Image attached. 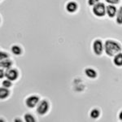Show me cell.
<instances>
[{
	"label": "cell",
	"instance_id": "6da1fadb",
	"mask_svg": "<svg viewBox=\"0 0 122 122\" xmlns=\"http://www.w3.org/2000/svg\"><path fill=\"white\" fill-rule=\"evenodd\" d=\"M104 50L107 56H113L121 51V46L115 41L107 40L104 45Z\"/></svg>",
	"mask_w": 122,
	"mask_h": 122
},
{
	"label": "cell",
	"instance_id": "7a4b0ae2",
	"mask_svg": "<svg viewBox=\"0 0 122 122\" xmlns=\"http://www.w3.org/2000/svg\"><path fill=\"white\" fill-rule=\"evenodd\" d=\"M93 12L94 14L97 16H103L106 13V7L105 5L103 3H98L96 5L94 6L93 7Z\"/></svg>",
	"mask_w": 122,
	"mask_h": 122
},
{
	"label": "cell",
	"instance_id": "3957f363",
	"mask_svg": "<svg viewBox=\"0 0 122 122\" xmlns=\"http://www.w3.org/2000/svg\"><path fill=\"white\" fill-rule=\"evenodd\" d=\"M49 108V104L46 101L43 100V101L39 103V105L38 106V108H37V111H38V113L40 114V115H43L47 112Z\"/></svg>",
	"mask_w": 122,
	"mask_h": 122
},
{
	"label": "cell",
	"instance_id": "277c9868",
	"mask_svg": "<svg viewBox=\"0 0 122 122\" xmlns=\"http://www.w3.org/2000/svg\"><path fill=\"white\" fill-rule=\"evenodd\" d=\"M94 51L97 56H100L103 52V42L100 40H96L94 41V45H93Z\"/></svg>",
	"mask_w": 122,
	"mask_h": 122
},
{
	"label": "cell",
	"instance_id": "5b68a950",
	"mask_svg": "<svg viewBox=\"0 0 122 122\" xmlns=\"http://www.w3.org/2000/svg\"><path fill=\"white\" fill-rule=\"evenodd\" d=\"M5 76L8 80L14 81V80H15L17 78L18 72H17V71L15 70V69H8L7 72H6Z\"/></svg>",
	"mask_w": 122,
	"mask_h": 122
},
{
	"label": "cell",
	"instance_id": "8992f818",
	"mask_svg": "<svg viewBox=\"0 0 122 122\" xmlns=\"http://www.w3.org/2000/svg\"><path fill=\"white\" fill-rule=\"evenodd\" d=\"M39 98L37 96H31L26 99V104L29 107H34L38 103Z\"/></svg>",
	"mask_w": 122,
	"mask_h": 122
},
{
	"label": "cell",
	"instance_id": "52a82bcc",
	"mask_svg": "<svg viewBox=\"0 0 122 122\" xmlns=\"http://www.w3.org/2000/svg\"><path fill=\"white\" fill-rule=\"evenodd\" d=\"M106 11H107V14L109 17H114L116 15V13H117V8H116L115 6L110 5L107 7Z\"/></svg>",
	"mask_w": 122,
	"mask_h": 122
},
{
	"label": "cell",
	"instance_id": "ba28073f",
	"mask_svg": "<svg viewBox=\"0 0 122 122\" xmlns=\"http://www.w3.org/2000/svg\"><path fill=\"white\" fill-rule=\"evenodd\" d=\"M76 8H77V5H76V3H74V2H70V3H68L66 7V9L68 12H74L76 10Z\"/></svg>",
	"mask_w": 122,
	"mask_h": 122
},
{
	"label": "cell",
	"instance_id": "9c48e42d",
	"mask_svg": "<svg viewBox=\"0 0 122 122\" xmlns=\"http://www.w3.org/2000/svg\"><path fill=\"white\" fill-rule=\"evenodd\" d=\"M114 63L117 66H122V53H118L114 58Z\"/></svg>",
	"mask_w": 122,
	"mask_h": 122
},
{
	"label": "cell",
	"instance_id": "30bf717a",
	"mask_svg": "<svg viewBox=\"0 0 122 122\" xmlns=\"http://www.w3.org/2000/svg\"><path fill=\"white\" fill-rule=\"evenodd\" d=\"M86 76H89L90 78H94V77H96V76H97L96 72L94 69H92V68H86Z\"/></svg>",
	"mask_w": 122,
	"mask_h": 122
},
{
	"label": "cell",
	"instance_id": "8fae6325",
	"mask_svg": "<svg viewBox=\"0 0 122 122\" xmlns=\"http://www.w3.org/2000/svg\"><path fill=\"white\" fill-rule=\"evenodd\" d=\"M1 67L2 68H9L11 66V62L9 60H1Z\"/></svg>",
	"mask_w": 122,
	"mask_h": 122
},
{
	"label": "cell",
	"instance_id": "7c38bea8",
	"mask_svg": "<svg viewBox=\"0 0 122 122\" xmlns=\"http://www.w3.org/2000/svg\"><path fill=\"white\" fill-rule=\"evenodd\" d=\"M8 94H9V90L6 89V87L0 89V97H1V99H4V98L7 97Z\"/></svg>",
	"mask_w": 122,
	"mask_h": 122
},
{
	"label": "cell",
	"instance_id": "4fadbf2b",
	"mask_svg": "<svg viewBox=\"0 0 122 122\" xmlns=\"http://www.w3.org/2000/svg\"><path fill=\"white\" fill-rule=\"evenodd\" d=\"M117 22L119 25H122V7H121L118 10L117 15Z\"/></svg>",
	"mask_w": 122,
	"mask_h": 122
},
{
	"label": "cell",
	"instance_id": "5bb4252c",
	"mask_svg": "<svg viewBox=\"0 0 122 122\" xmlns=\"http://www.w3.org/2000/svg\"><path fill=\"white\" fill-rule=\"evenodd\" d=\"M11 51H12L13 54L15 55H20L21 54V49L18 46H13L11 47Z\"/></svg>",
	"mask_w": 122,
	"mask_h": 122
},
{
	"label": "cell",
	"instance_id": "9a60e30c",
	"mask_svg": "<svg viewBox=\"0 0 122 122\" xmlns=\"http://www.w3.org/2000/svg\"><path fill=\"white\" fill-rule=\"evenodd\" d=\"M99 112L98 111L97 109H94L93 111L90 112V117H91L92 118H94V119L99 117Z\"/></svg>",
	"mask_w": 122,
	"mask_h": 122
},
{
	"label": "cell",
	"instance_id": "2e32d148",
	"mask_svg": "<svg viewBox=\"0 0 122 122\" xmlns=\"http://www.w3.org/2000/svg\"><path fill=\"white\" fill-rule=\"evenodd\" d=\"M25 120L27 122H34L35 121L34 118H33V116H31L30 114H26V115L25 116Z\"/></svg>",
	"mask_w": 122,
	"mask_h": 122
},
{
	"label": "cell",
	"instance_id": "e0dca14e",
	"mask_svg": "<svg viewBox=\"0 0 122 122\" xmlns=\"http://www.w3.org/2000/svg\"><path fill=\"white\" fill-rule=\"evenodd\" d=\"M3 86H4L6 88H8V87H11V82L10 80H5L3 81Z\"/></svg>",
	"mask_w": 122,
	"mask_h": 122
},
{
	"label": "cell",
	"instance_id": "ac0fdd59",
	"mask_svg": "<svg viewBox=\"0 0 122 122\" xmlns=\"http://www.w3.org/2000/svg\"><path fill=\"white\" fill-rule=\"evenodd\" d=\"M7 59H8V55H7V53L3 52V51L0 52V60H7Z\"/></svg>",
	"mask_w": 122,
	"mask_h": 122
},
{
	"label": "cell",
	"instance_id": "d6986e66",
	"mask_svg": "<svg viewBox=\"0 0 122 122\" xmlns=\"http://www.w3.org/2000/svg\"><path fill=\"white\" fill-rule=\"evenodd\" d=\"M99 2V0H89V1H88V3H89L90 6H94V5L97 4Z\"/></svg>",
	"mask_w": 122,
	"mask_h": 122
},
{
	"label": "cell",
	"instance_id": "ffe728a7",
	"mask_svg": "<svg viewBox=\"0 0 122 122\" xmlns=\"http://www.w3.org/2000/svg\"><path fill=\"white\" fill-rule=\"evenodd\" d=\"M107 3H111V4H117L119 3V0H105Z\"/></svg>",
	"mask_w": 122,
	"mask_h": 122
},
{
	"label": "cell",
	"instance_id": "44dd1931",
	"mask_svg": "<svg viewBox=\"0 0 122 122\" xmlns=\"http://www.w3.org/2000/svg\"><path fill=\"white\" fill-rule=\"evenodd\" d=\"M0 77H1V78L3 77V69L0 70Z\"/></svg>",
	"mask_w": 122,
	"mask_h": 122
},
{
	"label": "cell",
	"instance_id": "7402d4cb",
	"mask_svg": "<svg viewBox=\"0 0 122 122\" xmlns=\"http://www.w3.org/2000/svg\"><path fill=\"white\" fill-rule=\"evenodd\" d=\"M119 117H120V120H121L122 121V112L121 113H120V115H119Z\"/></svg>",
	"mask_w": 122,
	"mask_h": 122
},
{
	"label": "cell",
	"instance_id": "603a6c76",
	"mask_svg": "<svg viewBox=\"0 0 122 122\" xmlns=\"http://www.w3.org/2000/svg\"><path fill=\"white\" fill-rule=\"evenodd\" d=\"M15 121H21V120H20V119H16V120H15Z\"/></svg>",
	"mask_w": 122,
	"mask_h": 122
}]
</instances>
